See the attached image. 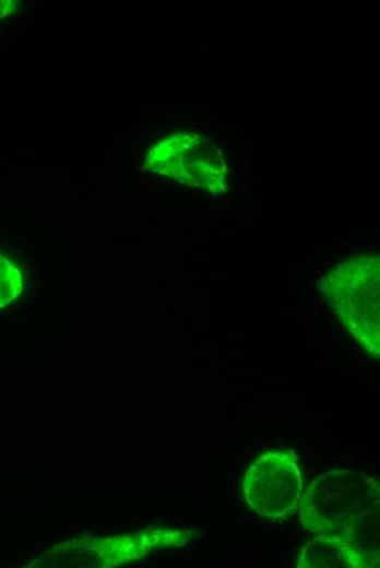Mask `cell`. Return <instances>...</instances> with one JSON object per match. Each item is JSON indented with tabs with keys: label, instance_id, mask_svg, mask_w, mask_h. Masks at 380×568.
<instances>
[{
	"label": "cell",
	"instance_id": "3957f363",
	"mask_svg": "<svg viewBox=\"0 0 380 568\" xmlns=\"http://www.w3.org/2000/svg\"><path fill=\"white\" fill-rule=\"evenodd\" d=\"M300 568H366L363 558L344 541L333 535L316 534L299 553Z\"/></svg>",
	"mask_w": 380,
	"mask_h": 568
},
{
	"label": "cell",
	"instance_id": "6da1fadb",
	"mask_svg": "<svg viewBox=\"0 0 380 568\" xmlns=\"http://www.w3.org/2000/svg\"><path fill=\"white\" fill-rule=\"evenodd\" d=\"M379 505L378 482L364 472L330 470L313 480L300 499V521L314 534L339 535L360 513Z\"/></svg>",
	"mask_w": 380,
	"mask_h": 568
},
{
	"label": "cell",
	"instance_id": "5b68a950",
	"mask_svg": "<svg viewBox=\"0 0 380 568\" xmlns=\"http://www.w3.org/2000/svg\"><path fill=\"white\" fill-rule=\"evenodd\" d=\"M24 285L22 264L0 251V308L15 301L22 295Z\"/></svg>",
	"mask_w": 380,
	"mask_h": 568
},
{
	"label": "cell",
	"instance_id": "277c9868",
	"mask_svg": "<svg viewBox=\"0 0 380 568\" xmlns=\"http://www.w3.org/2000/svg\"><path fill=\"white\" fill-rule=\"evenodd\" d=\"M336 537L347 543L363 558L366 568L378 567L379 505L360 513Z\"/></svg>",
	"mask_w": 380,
	"mask_h": 568
},
{
	"label": "cell",
	"instance_id": "7a4b0ae2",
	"mask_svg": "<svg viewBox=\"0 0 380 568\" xmlns=\"http://www.w3.org/2000/svg\"><path fill=\"white\" fill-rule=\"evenodd\" d=\"M304 488L301 464L293 450L261 453L247 469L242 495L257 513L277 519L297 505Z\"/></svg>",
	"mask_w": 380,
	"mask_h": 568
},
{
	"label": "cell",
	"instance_id": "8992f818",
	"mask_svg": "<svg viewBox=\"0 0 380 568\" xmlns=\"http://www.w3.org/2000/svg\"><path fill=\"white\" fill-rule=\"evenodd\" d=\"M17 1L0 0V20L9 16L17 9Z\"/></svg>",
	"mask_w": 380,
	"mask_h": 568
}]
</instances>
